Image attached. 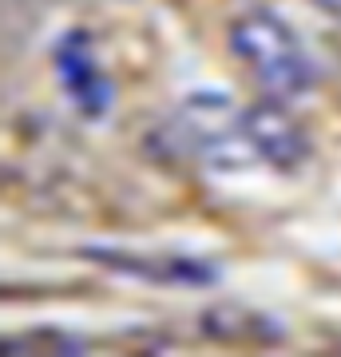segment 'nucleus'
I'll return each mask as SVG.
<instances>
[{"instance_id":"0eeeda50","label":"nucleus","mask_w":341,"mask_h":357,"mask_svg":"<svg viewBox=\"0 0 341 357\" xmlns=\"http://www.w3.org/2000/svg\"><path fill=\"white\" fill-rule=\"evenodd\" d=\"M4 354H88V342L79 333H63V330H24V333H8L4 337Z\"/></svg>"},{"instance_id":"20e7f679","label":"nucleus","mask_w":341,"mask_h":357,"mask_svg":"<svg viewBox=\"0 0 341 357\" xmlns=\"http://www.w3.org/2000/svg\"><path fill=\"white\" fill-rule=\"evenodd\" d=\"M84 258L127 278L151 286H215L218 266L195 255H159V250H123V246H84Z\"/></svg>"},{"instance_id":"6e6552de","label":"nucleus","mask_w":341,"mask_h":357,"mask_svg":"<svg viewBox=\"0 0 341 357\" xmlns=\"http://www.w3.org/2000/svg\"><path fill=\"white\" fill-rule=\"evenodd\" d=\"M317 4H321L329 16H338V20H341V0H317Z\"/></svg>"},{"instance_id":"39448f33","label":"nucleus","mask_w":341,"mask_h":357,"mask_svg":"<svg viewBox=\"0 0 341 357\" xmlns=\"http://www.w3.org/2000/svg\"><path fill=\"white\" fill-rule=\"evenodd\" d=\"M242 123H246V139L262 163L278 167V171H298L310 159V135L278 96L242 107Z\"/></svg>"},{"instance_id":"423d86ee","label":"nucleus","mask_w":341,"mask_h":357,"mask_svg":"<svg viewBox=\"0 0 341 357\" xmlns=\"http://www.w3.org/2000/svg\"><path fill=\"white\" fill-rule=\"evenodd\" d=\"M199 330L218 342H278L282 326L266 314H250L242 306H211L199 314Z\"/></svg>"},{"instance_id":"f03ea898","label":"nucleus","mask_w":341,"mask_h":357,"mask_svg":"<svg viewBox=\"0 0 341 357\" xmlns=\"http://www.w3.org/2000/svg\"><path fill=\"white\" fill-rule=\"evenodd\" d=\"M163 135L179 155L195 159L206 171H242L258 159L246 139L242 107L222 91H190L175 107Z\"/></svg>"},{"instance_id":"f257e3e1","label":"nucleus","mask_w":341,"mask_h":357,"mask_svg":"<svg viewBox=\"0 0 341 357\" xmlns=\"http://www.w3.org/2000/svg\"><path fill=\"white\" fill-rule=\"evenodd\" d=\"M227 40L230 52L246 64V72L266 96L294 100V96H305L317 84L314 56L305 52L298 32L282 16L266 13V8H250L238 20H230Z\"/></svg>"},{"instance_id":"7ed1b4c3","label":"nucleus","mask_w":341,"mask_h":357,"mask_svg":"<svg viewBox=\"0 0 341 357\" xmlns=\"http://www.w3.org/2000/svg\"><path fill=\"white\" fill-rule=\"evenodd\" d=\"M52 64H56V79H60L68 103L76 107L84 119H103L115 107V84L96 60V44L84 28H72L56 40L52 48Z\"/></svg>"}]
</instances>
